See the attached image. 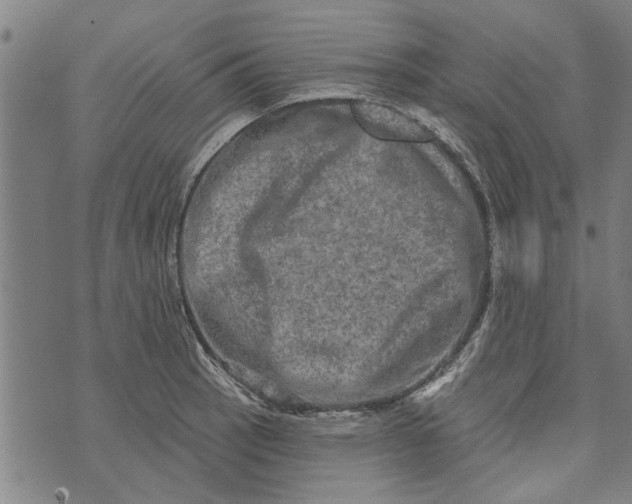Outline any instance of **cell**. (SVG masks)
Instances as JSON below:
<instances>
[{
    "mask_svg": "<svg viewBox=\"0 0 632 504\" xmlns=\"http://www.w3.org/2000/svg\"><path fill=\"white\" fill-rule=\"evenodd\" d=\"M357 123L370 135L394 141H428L432 132L415 119L386 105L355 100L351 104Z\"/></svg>",
    "mask_w": 632,
    "mask_h": 504,
    "instance_id": "1",
    "label": "cell"
}]
</instances>
